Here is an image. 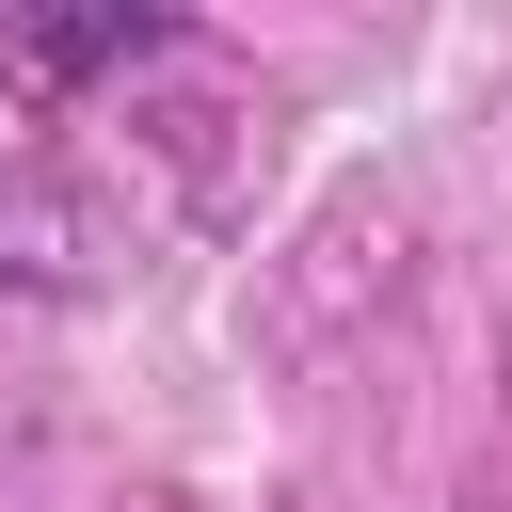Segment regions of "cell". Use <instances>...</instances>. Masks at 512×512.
<instances>
[]
</instances>
